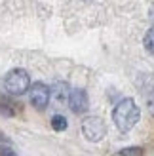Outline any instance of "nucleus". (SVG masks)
Segmentation results:
<instances>
[{
  "mask_svg": "<svg viewBox=\"0 0 154 156\" xmlns=\"http://www.w3.org/2000/svg\"><path fill=\"white\" fill-rule=\"evenodd\" d=\"M29 97H30V103H33L34 108L38 111H44L46 107H48L50 99H51V90L48 88L46 84L42 82H36L29 88Z\"/></svg>",
  "mask_w": 154,
  "mask_h": 156,
  "instance_id": "obj_4",
  "label": "nucleus"
},
{
  "mask_svg": "<svg viewBox=\"0 0 154 156\" xmlns=\"http://www.w3.org/2000/svg\"><path fill=\"white\" fill-rule=\"evenodd\" d=\"M145 151L141 149V147H129V149H122L118 152V156H143Z\"/></svg>",
  "mask_w": 154,
  "mask_h": 156,
  "instance_id": "obj_8",
  "label": "nucleus"
},
{
  "mask_svg": "<svg viewBox=\"0 0 154 156\" xmlns=\"http://www.w3.org/2000/svg\"><path fill=\"white\" fill-rule=\"evenodd\" d=\"M139 116H141V111H139V107L135 105L133 99H122L112 111L114 124H116V128L120 131H124V133L129 131L139 122Z\"/></svg>",
  "mask_w": 154,
  "mask_h": 156,
  "instance_id": "obj_1",
  "label": "nucleus"
},
{
  "mask_svg": "<svg viewBox=\"0 0 154 156\" xmlns=\"http://www.w3.org/2000/svg\"><path fill=\"white\" fill-rule=\"evenodd\" d=\"M68 107H71V111L76 112V114H82L88 111V93L76 88L68 93Z\"/></svg>",
  "mask_w": 154,
  "mask_h": 156,
  "instance_id": "obj_5",
  "label": "nucleus"
},
{
  "mask_svg": "<svg viewBox=\"0 0 154 156\" xmlns=\"http://www.w3.org/2000/svg\"><path fill=\"white\" fill-rule=\"evenodd\" d=\"M149 108H150V112L154 114V95H152V97H149Z\"/></svg>",
  "mask_w": 154,
  "mask_h": 156,
  "instance_id": "obj_11",
  "label": "nucleus"
},
{
  "mask_svg": "<svg viewBox=\"0 0 154 156\" xmlns=\"http://www.w3.org/2000/svg\"><path fill=\"white\" fill-rule=\"evenodd\" d=\"M4 86L12 95H21V93H25L30 88L29 73L23 71V69H13V71L8 73L6 80H4Z\"/></svg>",
  "mask_w": 154,
  "mask_h": 156,
  "instance_id": "obj_2",
  "label": "nucleus"
},
{
  "mask_svg": "<svg viewBox=\"0 0 154 156\" xmlns=\"http://www.w3.org/2000/svg\"><path fill=\"white\" fill-rule=\"evenodd\" d=\"M68 88H67V84H63V82H59V84H55V88L51 90V97H55L59 103H65V101H68Z\"/></svg>",
  "mask_w": 154,
  "mask_h": 156,
  "instance_id": "obj_6",
  "label": "nucleus"
},
{
  "mask_svg": "<svg viewBox=\"0 0 154 156\" xmlns=\"http://www.w3.org/2000/svg\"><path fill=\"white\" fill-rule=\"evenodd\" d=\"M0 156H17L13 151H10L8 147H0Z\"/></svg>",
  "mask_w": 154,
  "mask_h": 156,
  "instance_id": "obj_10",
  "label": "nucleus"
},
{
  "mask_svg": "<svg viewBox=\"0 0 154 156\" xmlns=\"http://www.w3.org/2000/svg\"><path fill=\"white\" fill-rule=\"evenodd\" d=\"M51 128L55 129V131L67 129V118H65V116H61V114H55V116L51 118Z\"/></svg>",
  "mask_w": 154,
  "mask_h": 156,
  "instance_id": "obj_7",
  "label": "nucleus"
},
{
  "mask_svg": "<svg viewBox=\"0 0 154 156\" xmlns=\"http://www.w3.org/2000/svg\"><path fill=\"white\" fill-rule=\"evenodd\" d=\"M82 133L88 141H93V143L101 141L107 133L105 122L101 118H97V116H88V118L82 122Z\"/></svg>",
  "mask_w": 154,
  "mask_h": 156,
  "instance_id": "obj_3",
  "label": "nucleus"
},
{
  "mask_svg": "<svg viewBox=\"0 0 154 156\" xmlns=\"http://www.w3.org/2000/svg\"><path fill=\"white\" fill-rule=\"evenodd\" d=\"M145 48H147L150 53H154V27L149 29V33L145 34Z\"/></svg>",
  "mask_w": 154,
  "mask_h": 156,
  "instance_id": "obj_9",
  "label": "nucleus"
}]
</instances>
